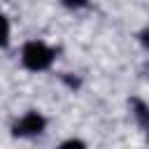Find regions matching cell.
Returning <instances> with one entry per match:
<instances>
[{
  "instance_id": "1",
  "label": "cell",
  "mask_w": 149,
  "mask_h": 149,
  "mask_svg": "<svg viewBox=\"0 0 149 149\" xmlns=\"http://www.w3.org/2000/svg\"><path fill=\"white\" fill-rule=\"evenodd\" d=\"M23 63L30 70H44L51 63V51L42 44V42H30L23 49Z\"/></svg>"
},
{
  "instance_id": "2",
  "label": "cell",
  "mask_w": 149,
  "mask_h": 149,
  "mask_svg": "<svg viewBox=\"0 0 149 149\" xmlns=\"http://www.w3.org/2000/svg\"><path fill=\"white\" fill-rule=\"evenodd\" d=\"M44 128V119L37 116V114H26L19 123H16V135H33V133H40Z\"/></svg>"
},
{
  "instance_id": "3",
  "label": "cell",
  "mask_w": 149,
  "mask_h": 149,
  "mask_svg": "<svg viewBox=\"0 0 149 149\" xmlns=\"http://www.w3.org/2000/svg\"><path fill=\"white\" fill-rule=\"evenodd\" d=\"M7 37H9V26H7V19L0 14V44H7Z\"/></svg>"
},
{
  "instance_id": "4",
  "label": "cell",
  "mask_w": 149,
  "mask_h": 149,
  "mask_svg": "<svg viewBox=\"0 0 149 149\" xmlns=\"http://www.w3.org/2000/svg\"><path fill=\"white\" fill-rule=\"evenodd\" d=\"M61 149H84V144L79 140H68V142L61 144Z\"/></svg>"
},
{
  "instance_id": "5",
  "label": "cell",
  "mask_w": 149,
  "mask_h": 149,
  "mask_svg": "<svg viewBox=\"0 0 149 149\" xmlns=\"http://www.w3.org/2000/svg\"><path fill=\"white\" fill-rule=\"evenodd\" d=\"M65 2H68V5H74V7H77V5H84V0H65Z\"/></svg>"
}]
</instances>
